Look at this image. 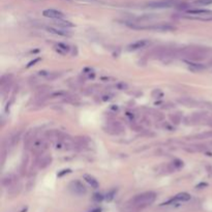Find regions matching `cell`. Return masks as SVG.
<instances>
[{
  "label": "cell",
  "instance_id": "obj_3",
  "mask_svg": "<svg viewBox=\"0 0 212 212\" xmlns=\"http://www.w3.org/2000/svg\"><path fill=\"white\" fill-rule=\"evenodd\" d=\"M136 29H147V30H155V31H173L176 29V27L170 24H156L151 26H141L136 27Z\"/></svg>",
  "mask_w": 212,
  "mask_h": 212
},
{
  "label": "cell",
  "instance_id": "obj_6",
  "mask_svg": "<svg viewBox=\"0 0 212 212\" xmlns=\"http://www.w3.org/2000/svg\"><path fill=\"white\" fill-rule=\"evenodd\" d=\"M175 3L173 0H162V1H154V2L148 3V6L153 9H164V7H171Z\"/></svg>",
  "mask_w": 212,
  "mask_h": 212
},
{
  "label": "cell",
  "instance_id": "obj_18",
  "mask_svg": "<svg viewBox=\"0 0 212 212\" xmlns=\"http://www.w3.org/2000/svg\"><path fill=\"white\" fill-rule=\"evenodd\" d=\"M69 173H71V170H69V169H67V170H63V171H61V173H58V175H57V176H58V177H62L63 175L69 174Z\"/></svg>",
  "mask_w": 212,
  "mask_h": 212
},
{
  "label": "cell",
  "instance_id": "obj_7",
  "mask_svg": "<svg viewBox=\"0 0 212 212\" xmlns=\"http://www.w3.org/2000/svg\"><path fill=\"white\" fill-rule=\"evenodd\" d=\"M189 200H190V195H188L187 193H180L175 195L173 199H171L169 202H166V203L162 204V205H168V204H171L173 202H187Z\"/></svg>",
  "mask_w": 212,
  "mask_h": 212
},
{
  "label": "cell",
  "instance_id": "obj_21",
  "mask_svg": "<svg viewBox=\"0 0 212 212\" xmlns=\"http://www.w3.org/2000/svg\"><path fill=\"white\" fill-rule=\"evenodd\" d=\"M90 212H102V209H100V208H94V209L91 210Z\"/></svg>",
  "mask_w": 212,
  "mask_h": 212
},
{
  "label": "cell",
  "instance_id": "obj_4",
  "mask_svg": "<svg viewBox=\"0 0 212 212\" xmlns=\"http://www.w3.org/2000/svg\"><path fill=\"white\" fill-rule=\"evenodd\" d=\"M69 190H71V193H75V195H85L86 191H87V189H86V187L83 185V183H82L81 181H79V180L71 181V182L69 183Z\"/></svg>",
  "mask_w": 212,
  "mask_h": 212
},
{
  "label": "cell",
  "instance_id": "obj_20",
  "mask_svg": "<svg viewBox=\"0 0 212 212\" xmlns=\"http://www.w3.org/2000/svg\"><path fill=\"white\" fill-rule=\"evenodd\" d=\"M38 75L40 76H49V73L46 71H40V73H38Z\"/></svg>",
  "mask_w": 212,
  "mask_h": 212
},
{
  "label": "cell",
  "instance_id": "obj_19",
  "mask_svg": "<svg viewBox=\"0 0 212 212\" xmlns=\"http://www.w3.org/2000/svg\"><path fill=\"white\" fill-rule=\"evenodd\" d=\"M40 59V58H36L35 60H33V61H31V62H29V64L27 65V67H30V66H32V65H34V63H36V62H38Z\"/></svg>",
  "mask_w": 212,
  "mask_h": 212
},
{
  "label": "cell",
  "instance_id": "obj_10",
  "mask_svg": "<svg viewBox=\"0 0 212 212\" xmlns=\"http://www.w3.org/2000/svg\"><path fill=\"white\" fill-rule=\"evenodd\" d=\"M210 13H211V11H207V9H189V11H187V14L195 16H209Z\"/></svg>",
  "mask_w": 212,
  "mask_h": 212
},
{
  "label": "cell",
  "instance_id": "obj_2",
  "mask_svg": "<svg viewBox=\"0 0 212 212\" xmlns=\"http://www.w3.org/2000/svg\"><path fill=\"white\" fill-rule=\"evenodd\" d=\"M182 55L185 58L189 59L190 61H198L201 59L205 58L203 50L201 49H195V48H187L182 50Z\"/></svg>",
  "mask_w": 212,
  "mask_h": 212
},
{
  "label": "cell",
  "instance_id": "obj_14",
  "mask_svg": "<svg viewBox=\"0 0 212 212\" xmlns=\"http://www.w3.org/2000/svg\"><path fill=\"white\" fill-rule=\"evenodd\" d=\"M56 24L57 25H59V26H63V27H74L73 23H71V22H69V21H63L62 19L57 20Z\"/></svg>",
  "mask_w": 212,
  "mask_h": 212
},
{
  "label": "cell",
  "instance_id": "obj_11",
  "mask_svg": "<svg viewBox=\"0 0 212 212\" xmlns=\"http://www.w3.org/2000/svg\"><path fill=\"white\" fill-rule=\"evenodd\" d=\"M47 30L53 34H57V35L71 36V33H69L67 31H63V30H59V29H56V28H53V27H47Z\"/></svg>",
  "mask_w": 212,
  "mask_h": 212
},
{
  "label": "cell",
  "instance_id": "obj_12",
  "mask_svg": "<svg viewBox=\"0 0 212 212\" xmlns=\"http://www.w3.org/2000/svg\"><path fill=\"white\" fill-rule=\"evenodd\" d=\"M56 51L61 55H65L69 51V48L64 44H58L56 46Z\"/></svg>",
  "mask_w": 212,
  "mask_h": 212
},
{
  "label": "cell",
  "instance_id": "obj_1",
  "mask_svg": "<svg viewBox=\"0 0 212 212\" xmlns=\"http://www.w3.org/2000/svg\"><path fill=\"white\" fill-rule=\"evenodd\" d=\"M156 195L153 191H147L143 193L141 195H138L131 201V206L138 210H142L143 208H146L147 206L151 205L155 201Z\"/></svg>",
  "mask_w": 212,
  "mask_h": 212
},
{
  "label": "cell",
  "instance_id": "obj_16",
  "mask_svg": "<svg viewBox=\"0 0 212 212\" xmlns=\"http://www.w3.org/2000/svg\"><path fill=\"white\" fill-rule=\"evenodd\" d=\"M102 200H104V195H102V193H95V195H93V201L102 202Z\"/></svg>",
  "mask_w": 212,
  "mask_h": 212
},
{
  "label": "cell",
  "instance_id": "obj_9",
  "mask_svg": "<svg viewBox=\"0 0 212 212\" xmlns=\"http://www.w3.org/2000/svg\"><path fill=\"white\" fill-rule=\"evenodd\" d=\"M83 177H84V180H85L89 185H91V187H93V188H97V187L100 186V184H98V181L96 180V179L94 178L93 176H91V175H88V174H85Z\"/></svg>",
  "mask_w": 212,
  "mask_h": 212
},
{
  "label": "cell",
  "instance_id": "obj_13",
  "mask_svg": "<svg viewBox=\"0 0 212 212\" xmlns=\"http://www.w3.org/2000/svg\"><path fill=\"white\" fill-rule=\"evenodd\" d=\"M187 64L189 65V67L193 69L195 71H201V69H205V66H204L203 64H201V63H197V62H195V61H187Z\"/></svg>",
  "mask_w": 212,
  "mask_h": 212
},
{
  "label": "cell",
  "instance_id": "obj_5",
  "mask_svg": "<svg viewBox=\"0 0 212 212\" xmlns=\"http://www.w3.org/2000/svg\"><path fill=\"white\" fill-rule=\"evenodd\" d=\"M43 15L47 18H50V19H55V20H59V19H63L64 15L61 12L57 11V9H45L43 12Z\"/></svg>",
  "mask_w": 212,
  "mask_h": 212
},
{
  "label": "cell",
  "instance_id": "obj_15",
  "mask_svg": "<svg viewBox=\"0 0 212 212\" xmlns=\"http://www.w3.org/2000/svg\"><path fill=\"white\" fill-rule=\"evenodd\" d=\"M195 3L199 5H210L212 4V0H197Z\"/></svg>",
  "mask_w": 212,
  "mask_h": 212
},
{
  "label": "cell",
  "instance_id": "obj_17",
  "mask_svg": "<svg viewBox=\"0 0 212 212\" xmlns=\"http://www.w3.org/2000/svg\"><path fill=\"white\" fill-rule=\"evenodd\" d=\"M114 195H115V190L110 191V193L107 195V201H112L113 198H114Z\"/></svg>",
  "mask_w": 212,
  "mask_h": 212
},
{
  "label": "cell",
  "instance_id": "obj_8",
  "mask_svg": "<svg viewBox=\"0 0 212 212\" xmlns=\"http://www.w3.org/2000/svg\"><path fill=\"white\" fill-rule=\"evenodd\" d=\"M149 45V42L145 40H137V42L133 43V44L129 45L127 48H128L129 51H136V50H139L141 48H144L145 46Z\"/></svg>",
  "mask_w": 212,
  "mask_h": 212
}]
</instances>
